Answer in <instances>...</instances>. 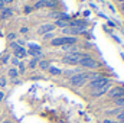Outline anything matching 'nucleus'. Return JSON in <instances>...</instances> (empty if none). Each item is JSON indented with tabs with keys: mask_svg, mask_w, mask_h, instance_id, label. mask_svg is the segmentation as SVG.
Instances as JSON below:
<instances>
[{
	"mask_svg": "<svg viewBox=\"0 0 124 123\" xmlns=\"http://www.w3.org/2000/svg\"><path fill=\"white\" fill-rule=\"evenodd\" d=\"M78 42V39L75 36H61V38H54L49 45L51 46H66V45H75Z\"/></svg>",
	"mask_w": 124,
	"mask_h": 123,
	"instance_id": "1",
	"label": "nucleus"
},
{
	"mask_svg": "<svg viewBox=\"0 0 124 123\" xmlns=\"http://www.w3.org/2000/svg\"><path fill=\"white\" fill-rule=\"evenodd\" d=\"M85 83H88V74L87 72H78V74H74L69 77V84L79 88L82 87Z\"/></svg>",
	"mask_w": 124,
	"mask_h": 123,
	"instance_id": "2",
	"label": "nucleus"
},
{
	"mask_svg": "<svg viewBox=\"0 0 124 123\" xmlns=\"http://www.w3.org/2000/svg\"><path fill=\"white\" fill-rule=\"evenodd\" d=\"M85 55H87V54L79 52V51H77V52H69V54H65V55H63L62 61L66 62V64H71V65H78L79 60L84 58Z\"/></svg>",
	"mask_w": 124,
	"mask_h": 123,
	"instance_id": "3",
	"label": "nucleus"
},
{
	"mask_svg": "<svg viewBox=\"0 0 124 123\" xmlns=\"http://www.w3.org/2000/svg\"><path fill=\"white\" fill-rule=\"evenodd\" d=\"M78 65L82 67V68H85V70H95V68L100 67V62L97 61V60H94L93 57H90V55H85L84 58L79 60Z\"/></svg>",
	"mask_w": 124,
	"mask_h": 123,
	"instance_id": "4",
	"label": "nucleus"
},
{
	"mask_svg": "<svg viewBox=\"0 0 124 123\" xmlns=\"http://www.w3.org/2000/svg\"><path fill=\"white\" fill-rule=\"evenodd\" d=\"M111 80L108 78V77H104V75H100L98 78H95L93 81H90L88 83V88L93 91V90H97V88H100V87H102V86H105L107 83H110Z\"/></svg>",
	"mask_w": 124,
	"mask_h": 123,
	"instance_id": "5",
	"label": "nucleus"
},
{
	"mask_svg": "<svg viewBox=\"0 0 124 123\" xmlns=\"http://www.w3.org/2000/svg\"><path fill=\"white\" fill-rule=\"evenodd\" d=\"M43 7L56 9L58 7V1L56 0H39V1H35V4H33V9H43Z\"/></svg>",
	"mask_w": 124,
	"mask_h": 123,
	"instance_id": "6",
	"label": "nucleus"
},
{
	"mask_svg": "<svg viewBox=\"0 0 124 123\" xmlns=\"http://www.w3.org/2000/svg\"><path fill=\"white\" fill-rule=\"evenodd\" d=\"M111 87H113V81L107 83L105 86H102V87H100V88H97V90H93V91H91V97H93V98L102 97L104 94H107V93L110 91V88H111Z\"/></svg>",
	"mask_w": 124,
	"mask_h": 123,
	"instance_id": "7",
	"label": "nucleus"
},
{
	"mask_svg": "<svg viewBox=\"0 0 124 123\" xmlns=\"http://www.w3.org/2000/svg\"><path fill=\"white\" fill-rule=\"evenodd\" d=\"M108 98L110 100H116V98H120L124 96V88L123 87H111L110 91L107 93Z\"/></svg>",
	"mask_w": 124,
	"mask_h": 123,
	"instance_id": "8",
	"label": "nucleus"
},
{
	"mask_svg": "<svg viewBox=\"0 0 124 123\" xmlns=\"http://www.w3.org/2000/svg\"><path fill=\"white\" fill-rule=\"evenodd\" d=\"M56 26L54 25V23H43L42 26H39L38 28V35H46V33H51V32H54V29H55Z\"/></svg>",
	"mask_w": 124,
	"mask_h": 123,
	"instance_id": "9",
	"label": "nucleus"
},
{
	"mask_svg": "<svg viewBox=\"0 0 124 123\" xmlns=\"http://www.w3.org/2000/svg\"><path fill=\"white\" fill-rule=\"evenodd\" d=\"M63 33H72V35H79V33H84L87 32V26H79V28H65L62 29Z\"/></svg>",
	"mask_w": 124,
	"mask_h": 123,
	"instance_id": "10",
	"label": "nucleus"
},
{
	"mask_svg": "<svg viewBox=\"0 0 124 123\" xmlns=\"http://www.w3.org/2000/svg\"><path fill=\"white\" fill-rule=\"evenodd\" d=\"M13 55H15V58H17V60H20V58H26V49L23 48V46H17L16 49H13Z\"/></svg>",
	"mask_w": 124,
	"mask_h": 123,
	"instance_id": "11",
	"label": "nucleus"
},
{
	"mask_svg": "<svg viewBox=\"0 0 124 123\" xmlns=\"http://www.w3.org/2000/svg\"><path fill=\"white\" fill-rule=\"evenodd\" d=\"M13 12H15V10H13L12 7H6V6H4V7L1 9V12H0V19H7V18H10V16L13 15Z\"/></svg>",
	"mask_w": 124,
	"mask_h": 123,
	"instance_id": "12",
	"label": "nucleus"
},
{
	"mask_svg": "<svg viewBox=\"0 0 124 123\" xmlns=\"http://www.w3.org/2000/svg\"><path fill=\"white\" fill-rule=\"evenodd\" d=\"M49 67H51V61L40 60V61L38 62V68H39L40 71H48V70H49Z\"/></svg>",
	"mask_w": 124,
	"mask_h": 123,
	"instance_id": "13",
	"label": "nucleus"
},
{
	"mask_svg": "<svg viewBox=\"0 0 124 123\" xmlns=\"http://www.w3.org/2000/svg\"><path fill=\"white\" fill-rule=\"evenodd\" d=\"M79 26H88L85 20H69V28H79Z\"/></svg>",
	"mask_w": 124,
	"mask_h": 123,
	"instance_id": "14",
	"label": "nucleus"
},
{
	"mask_svg": "<svg viewBox=\"0 0 124 123\" xmlns=\"http://www.w3.org/2000/svg\"><path fill=\"white\" fill-rule=\"evenodd\" d=\"M56 28H61V29H65V28H68L69 26V22L68 20H63V19H58L55 23H54Z\"/></svg>",
	"mask_w": 124,
	"mask_h": 123,
	"instance_id": "15",
	"label": "nucleus"
},
{
	"mask_svg": "<svg viewBox=\"0 0 124 123\" xmlns=\"http://www.w3.org/2000/svg\"><path fill=\"white\" fill-rule=\"evenodd\" d=\"M7 75H9L12 80H16V78L19 77V71H17V68H15V67H13V68H10V70L7 71Z\"/></svg>",
	"mask_w": 124,
	"mask_h": 123,
	"instance_id": "16",
	"label": "nucleus"
},
{
	"mask_svg": "<svg viewBox=\"0 0 124 123\" xmlns=\"http://www.w3.org/2000/svg\"><path fill=\"white\" fill-rule=\"evenodd\" d=\"M113 103L116 104V107H118V109H124V96L123 97H120V98L113 100Z\"/></svg>",
	"mask_w": 124,
	"mask_h": 123,
	"instance_id": "17",
	"label": "nucleus"
},
{
	"mask_svg": "<svg viewBox=\"0 0 124 123\" xmlns=\"http://www.w3.org/2000/svg\"><path fill=\"white\" fill-rule=\"evenodd\" d=\"M48 71H49L52 75H61V74H62V70L56 68V67H52V65L49 67V70H48Z\"/></svg>",
	"mask_w": 124,
	"mask_h": 123,
	"instance_id": "18",
	"label": "nucleus"
},
{
	"mask_svg": "<svg viewBox=\"0 0 124 123\" xmlns=\"http://www.w3.org/2000/svg\"><path fill=\"white\" fill-rule=\"evenodd\" d=\"M28 46H29V51H33V52H40L42 51V46H39L36 44H29Z\"/></svg>",
	"mask_w": 124,
	"mask_h": 123,
	"instance_id": "19",
	"label": "nucleus"
},
{
	"mask_svg": "<svg viewBox=\"0 0 124 123\" xmlns=\"http://www.w3.org/2000/svg\"><path fill=\"white\" fill-rule=\"evenodd\" d=\"M17 71H19V74H23V72H26V65H25V62H19V65H17Z\"/></svg>",
	"mask_w": 124,
	"mask_h": 123,
	"instance_id": "20",
	"label": "nucleus"
},
{
	"mask_svg": "<svg viewBox=\"0 0 124 123\" xmlns=\"http://www.w3.org/2000/svg\"><path fill=\"white\" fill-rule=\"evenodd\" d=\"M116 117H117V122L118 123H124V109L116 116Z\"/></svg>",
	"mask_w": 124,
	"mask_h": 123,
	"instance_id": "21",
	"label": "nucleus"
},
{
	"mask_svg": "<svg viewBox=\"0 0 124 123\" xmlns=\"http://www.w3.org/2000/svg\"><path fill=\"white\" fill-rule=\"evenodd\" d=\"M7 39L12 42V41H15V39H17V33H15V32H10L9 35H7Z\"/></svg>",
	"mask_w": 124,
	"mask_h": 123,
	"instance_id": "22",
	"label": "nucleus"
},
{
	"mask_svg": "<svg viewBox=\"0 0 124 123\" xmlns=\"http://www.w3.org/2000/svg\"><path fill=\"white\" fill-rule=\"evenodd\" d=\"M40 61V60H33V61L29 62V68H32V70H35L36 67H38V62Z\"/></svg>",
	"mask_w": 124,
	"mask_h": 123,
	"instance_id": "23",
	"label": "nucleus"
},
{
	"mask_svg": "<svg viewBox=\"0 0 124 123\" xmlns=\"http://www.w3.org/2000/svg\"><path fill=\"white\" fill-rule=\"evenodd\" d=\"M7 86V78L3 75V77H0V87H6Z\"/></svg>",
	"mask_w": 124,
	"mask_h": 123,
	"instance_id": "24",
	"label": "nucleus"
},
{
	"mask_svg": "<svg viewBox=\"0 0 124 123\" xmlns=\"http://www.w3.org/2000/svg\"><path fill=\"white\" fill-rule=\"evenodd\" d=\"M54 38H55L54 32H51V33H46V35H43V39H45V41H48V39H51V41H52Z\"/></svg>",
	"mask_w": 124,
	"mask_h": 123,
	"instance_id": "25",
	"label": "nucleus"
},
{
	"mask_svg": "<svg viewBox=\"0 0 124 123\" xmlns=\"http://www.w3.org/2000/svg\"><path fill=\"white\" fill-rule=\"evenodd\" d=\"M23 13H25V15H29V13H32V7H31V6H25Z\"/></svg>",
	"mask_w": 124,
	"mask_h": 123,
	"instance_id": "26",
	"label": "nucleus"
},
{
	"mask_svg": "<svg viewBox=\"0 0 124 123\" xmlns=\"http://www.w3.org/2000/svg\"><path fill=\"white\" fill-rule=\"evenodd\" d=\"M9 58H10V55H9V54H6V55H3V58H1V61L4 62V64H6V62H9Z\"/></svg>",
	"mask_w": 124,
	"mask_h": 123,
	"instance_id": "27",
	"label": "nucleus"
},
{
	"mask_svg": "<svg viewBox=\"0 0 124 123\" xmlns=\"http://www.w3.org/2000/svg\"><path fill=\"white\" fill-rule=\"evenodd\" d=\"M19 60H17V58H12V64H13V65H15V68H16V67H17V65H19Z\"/></svg>",
	"mask_w": 124,
	"mask_h": 123,
	"instance_id": "28",
	"label": "nucleus"
},
{
	"mask_svg": "<svg viewBox=\"0 0 124 123\" xmlns=\"http://www.w3.org/2000/svg\"><path fill=\"white\" fill-rule=\"evenodd\" d=\"M29 32V28H22L20 29V33H28Z\"/></svg>",
	"mask_w": 124,
	"mask_h": 123,
	"instance_id": "29",
	"label": "nucleus"
},
{
	"mask_svg": "<svg viewBox=\"0 0 124 123\" xmlns=\"http://www.w3.org/2000/svg\"><path fill=\"white\" fill-rule=\"evenodd\" d=\"M102 123H117V122H116V120H111V119H105Z\"/></svg>",
	"mask_w": 124,
	"mask_h": 123,
	"instance_id": "30",
	"label": "nucleus"
},
{
	"mask_svg": "<svg viewBox=\"0 0 124 123\" xmlns=\"http://www.w3.org/2000/svg\"><path fill=\"white\" fill-rule=\"evenodd\" d=\"M13 1H15V0H3L4 4H10V3H13Z\"/></svg>",
	"mask_w": 124,
	"mask_h": 123,
	"instance_id": "31",
	"label": "nucleus"
},
{
	"mask_svg": "<svg viewBox=\"0 0 124 123\" xmlns=\"http://www.w3.org/2000/svg\"><path fill=\"white\" fill-rule=\"evenodd\" d=\"M3 98H4V93H3V91H0V103L3 101Z\"/></svg>",
	"mask_w": 124,
	"mask_h": 123,
	"instance_id": "32",
	"label": "nucleus"
},
{
	"mask_svg": "<svg viewBox=\"0 0 124 123\" xmlns=\"http://www.w3.org/2000/svg\"><path fill=\"white\" fill-rule=\"evenodd\" d=\"M120 10H121V13H124V3H120Z\"/></svg>",
	"mask_w": 124,
	"mask_h": 123,
	"instance_id": "33",
	"label": "nucleus"
},
{
	"mask_svg": "<svg viewBox=\"0 0 124 123\" xmlns=\"http://www.w3.org/2000/svg\"><path fill=\"white\" fill-rule=\"evenodd\" d=\"M1 123H13V120H10V119H4Z\"/></svg>",
	"mask_w": 124,
	"mask_h": 123,
	"instance_id": "34",
	"label": "nucleus"
},
{
	"mask_svg": "<svg viewBox=\"0 0 124 123\" xmlns=\"http://www.w3.org/2000/svg\"><path fill=\"white\" fill-rule=\"evenodd\" d=\"M3 7H4V3H3V1H1V0H0V10H1V9H3Z\"/></svg>",
	"mask_w": 124,
	"mask_h": 123,
	"instance_id": "35",
	"label": "nucleus"
},
{
	"mask_svg": "<svg viewBox=\"0 0 124 123\" xmlns=\"http://www.w3.org/2000/svg\"><path fill=\"white\" fill-rule=\"evenodd\" d=\"M117 1H118V3H124V0H117Z\"/></svg>",
	"mask_w": 124,
	"mask_h": 123,
	"instance_id": "36",
	"label": "nucleus"
},
{
	"mask_svg": "<svg viewBox=\"0 0 124 123\" xmlns=\"http://www.w3.org/2000/svg\"><path fill=\"white\" fill-rule=\"evenodd\" d=\"M1 1H3V0H1Z\"/></svg>",
	"mask_w": 124,
	"mask_h": 123,
	"instance_id": "37",
	"label": "nucleus"
}]
</instances>
